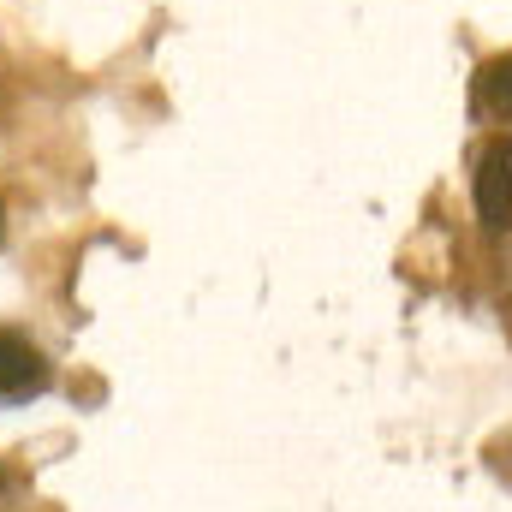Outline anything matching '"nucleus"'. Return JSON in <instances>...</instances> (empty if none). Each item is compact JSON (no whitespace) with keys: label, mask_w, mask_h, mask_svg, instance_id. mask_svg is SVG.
<instances>
[{"label":"nucleus","mask_w":512,"mask_h":512,"mask_svg":"<svg viewBox=\"0 0 512 512\" xmlns=\"http://www.w3.org/2000/svg\"><path fill=\"white\" fill-rule=\"evenodd\" d=\"M507 334H512V322H507Z\"/></svg>","instance_id":"39448f33"},{"label":"nucleus","mask_w":512,"mask_h":512,"mask_svg":"<svg viewBox=\"0 0 512 512\" xmlns=\"http://www.w3.org/2000/svg\"><path fill=\"white\" fill-rule=\"evenodd\" d=\"M471 191H477V215L495 233H512V137H483L477 143Z\"/></svg>","instance_id":"f257e3e1"},{"label":"nucleus","mask_w":512,"mask_h":512,"mask_svg":"<svg viewBox=\"0 0 512 512\" xmlns=\"http://www.w3.org/2000/svg\"><path fill=\"white\" fill-rule=\"evenodd\" d=\"M48 358H42V346H30V334H18V328H0V399H30V393H42L48 387Z\"/></svg>","instance_id":"f03ea898"},{"label":"nucleus","mask_w":512,"mask_h":512,"mask_svg":"<svg viewBox=\"0 0 512 512\" xmlns=\"http://www.w3.org/2000/svg\"><path fill=\"white\" fill-rule=\"evenodd\" d=\"M477 108L489 120L512 126V54H495L483 72H477Z\"/></svg>","instance_id":"7ed1b4c3"},{"label":"nucleus","mask_w":512,"mask_h":512,"mask_svg":"<svg viewBox=\"0 0 512 512\" xmlns=\"http://www.w3.org/2000/svg\"><path fill=\"white\" fill-rule=\"evenodd\" d=\"M0 227H6V215H0Z\"/></svg>","instance_id":"20e7f679"}]
</instances>
